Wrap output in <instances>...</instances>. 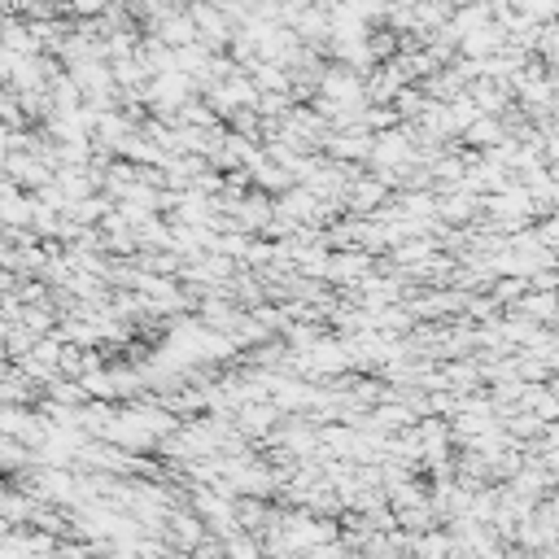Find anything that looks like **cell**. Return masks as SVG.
<instances>
[{"instance_id":"1","label":"cell","mask_w":559,"mask_h":559,"mask_svg":"<svg viewBox=\"0 0 559 559\" xmlns=\"http://www.w3.org/2000/svg\"><path fill=\"white\" fill-rule=\"evenodd\" d=\"M555 109H559V101H555Z\"/></svg>"}]
</instances>
